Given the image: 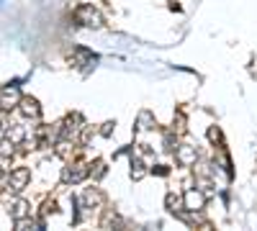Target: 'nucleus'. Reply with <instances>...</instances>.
Listing matches in <instances>:
<instances>
[{
  "label": "nucleus",
  "mask_w": 257,
  "mask_h": 231,
  "mask_svg": "<svg viewBox=\"0 0 257 231\" xmlns=\"http://www.w3.org/2000/svg\"><path fill=\"white\" fill-rule=\"evenodd\" d=\"M206 205V193H201V190H196V187H190V190H185V195H183V208H188V211H201V208Z\"/></svg>",
  "instance_id": "nucleus-4"
},
{
  "label": "nucleus",
  "mask_w": 257,
  "mask_h": 231,
  "mask_svg": "<svg viewBox=\"0 0 257 231\" xmlns=\"http://www.w3.org/2000/svg\"><path fill=\"white\" fill-rule=\"evenodd\" d=\"M167 205H170V211H180V200L173 195H167Z\"/></svg>",
  "instance_id": "nucleus-15"
},
{
  "label": "nucleus",
  "mask_w": 257,
  "mask_h": 231,
  "mask_svg": "<svg viewBox=\"0 0 257 231\" xmlns=\"http://www.w3.org/2000/svg\"><path fill=\"white\" fill-rule=\"evenodd\" d=\"M75 18L80 21L82 26H88V29H100L103 26V16L93 6H80L77 13H75Z\"/></svg>",
  "instance_id": "nucleus-1"
},
{
  "label": "nucleus",
  "mask_w": 257,
  "mask_h": 231,
  "mask_svg": "<svg viewBox=\"0 0 257 231\" xmlns=\"http://www.w3.org/2000/svg\"><path fill=\"white\" fill-rule=\"evenodd\" d=\"M0 154L11 157V154H13V144H11V141H0Z\"/></svg>",
  "instance_id": "nucleus-13"
},
{
  "label": "nucleus",
  "mask_w": 257,
  "mask_h": 231,
  "mask_svg": "<svg viewBox=\"0 0 257 231\" xmlns=\"http://www.w3.org/2000/svg\"><path fill=\"white\" fill-rule=\"evenodd\" d=\"M88 175H90V170H88L85 164H72V167H67V170L62 172V182H67V185L72 182V185H77V182H82Z\"/></svg>",
  "instance_id": "nucleus-6"
},
{
  "label": "nucleus",
  "mask_w": 257,
  "mask_h": 231,
  "mask_svg": "<svg viewBox=\"0 0 257 231\" xmlns=\"http://www.w3.org/2000/svg\"><path fill=\"white\" fill-rule=\"evenodd\" d=\"M82 200H85V208H93V205L103 203V195H100V190H88L82 195Z\"/></svg>",
  "instance_id": "nucleus-10"
},
{
  "label": "nucleus",
  "mask_w": 257,
  "mask_h": 231,
  "mask_svg": "<svg viewBox=\"0 0 257 231\" xmlns=\"http://www.w3.org/2000/svg\"><path fill=\"white\" fill-rule=\"evenodd\" d=\"M175 159H178L180 167H193L196 159H198V149H196V146H190V144H183V146L175 149Z\"/></svg>",
  "instance_id": "nucleus-5"
},
{
  "label": "nucleus",
  "mask_w": 257,
  "mask_h": 231,
  "mask_svg": "<svg viewBox=\"0 0 257 231\" xmlns=\"http://www.w3.org/2000/svg\"><path fill=\"white\" fill-rule=\"evenodd\" d=\"M208 139H211V141H219V139H221L219 129H211V131H208Z\"/></svg>",
  "instance_id": "nucleus-16"
},
{
  "label": "nucleus",
  "mask_w": 257,
  "mask_h": 231,
  "mask_svg": "<svg viewBox=\"0 0 257 231\" xmlns=\"http://www.w3.org/2000/svg\"><path fill=\"white\" fill-rule=\"evenodd\" d=\"M8 129H11V121H8V116H6V113H0V136H3Z\"/></svg>",
  "instance_id": "nucleus-12"
},
{
  "label": "nucleus",
  "mask_w": 257,
  "mask_h": 231,
  "mask_svg": "<svg viewBox=\"0 0 257 231\" xmlns=\"http://www.w3.org/2000/svg\"><path fill=\"white\" fill-rule=\"evenodd\" d=\"M8 213H11L13 221L29 216V203H26V200H13V203H8Z\"/></svg>",
  "instance_id": "nucleus-8"
},
{
  "label": "nucleus",
  "mask_w": 257,
  "mask_h": 231,
  "mask_svg": "<svg viewBox=\"0 0 257 231\" xmlns=\"http://www.w3.org/2000/svg\"><path fill=\"white\" fill-rule=\"evenodd\" d=\"M6 170H11V157L0 154V172H6Z\"/></svg>",
  "instance_id": "nucleus-14"
},
{
  "label": "nucleus",
  "mask_w": 257,
  "mask_h": 231,
  "mask_svg": "<svg viewBox=\"0 0 257 231\" xmlns=\"http://www.w3.org/2000/svg\"><path fill=\"white\" fill-rule=\"evenodd\" d=\"M111 126H113V123H103V136H108V134H111Z\"/></svg>",
  "instance_id": "nucleus-17"
},
{
  "label": "nucleus",
  "mask_w": 257,
  "mask_h": 231,
  "mask_svg": "<svg viewBox=\"0 0 257 231\" xmlns=\"http://www.w3.org/2000/svg\"><path fill=\"white\" fill-rule=\"evenodd\" d=\"M18 111L24 113L26 118H39L41 116V108H39V103L34 100V98H21V103H18Z\"/></svg>",
  "instance_id": "nucleus-7"
},
{
  "label": "nucleus",
  "mask_w": 257,
  "mask_h": 231,
  "mask_svg": "<svg viewBox=\"0 0 257 231\" xmlns=\"http://www.w3.org/2000/svg\"><path fill=\"white\" fill-rule=\"evenodd\" d=\"M31 180V172L26 170V167H21V170H13L8 175V190L11 193H21L26 187V182Z\"/></svg>",
  "instance_id": "nucleus-3"
},
{
  "label": "nucleus",
  "mask_w": 257,
  "mask_h": 231,
  "mask_svg": "<svg viewBox=\"0 0 257 231\" xmlns=\"http://www.w3.org/2000/svg\"><path fill=\"white\" fill-rule=\"evenodd\" d=\"M6 134H8V141L16 146V144H21V141L26 139V126H11Z\"/></svg>",
  "instance_id": "nucleus-9"
},
{
  "label": "nucleus",
  "mask_w": 257,
  "mask_h": 231,
  "mask_svg": "<svg viewBox=\"0 0 257 231\" xmlns=\"http://www.w3.org/2000/svg\"><path fill=\"white\" fill-rule=\"evenodd\" d=\"M139 129H152V113H149V111H144L139 116Z\"/></svg>",
  "instance_id": "nucleus-11"
},
{
  "label": "nucleus",
  "mask_w": 257,
  "mask_h": 231,
  "mask_svg": "<svg viewBox=\"0 0 257 231\" xmlns=\"http://www.w3.org/2000/svg\"><path fill=\"white\" fill-rule=\"evenodd\" d=\"M21 103V93L16 85H6V88H0V111H11L16 108Z\"/></svg>",
  "instance_id": "nucleus-2"
}]
</instances>
